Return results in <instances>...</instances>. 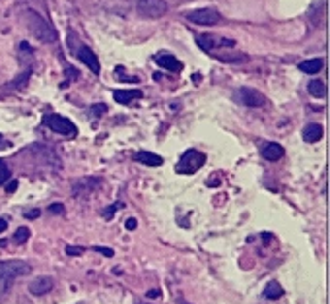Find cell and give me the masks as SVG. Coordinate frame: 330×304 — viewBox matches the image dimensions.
Segmentation results:
<instances>
[{"label":"cell","instance_id":"obj_25","mask_svg":"<svg viewBox=\"0 0 330 304\" xmlns=\"http://www.w3.org/2000/svg\"><path fill=\"white\" fill-rule=\"evenodd\" d=\"M94 250H98L101 252L103 256H107V258H113V250H109V248H101V246H94Z\"/></svg>","mask_w":330,"mask_h":304},{"label":"cell","instance_id":"obj_15","mask_svg":"<svg viewBox=\"0 0 330 304\" xmlns=\"http://www.w3.org/2000/svg\"><path fill=\"white\" fill-rule=\"evenodd\" d=\"M140 97H142V91H138V90H129V91L119 90V91L113 93V99H115L119 105H129L131 101H134V99H140Z\"/></svg>","mask_w":330,"mask_h":304},{"label":"cell","instance_id":"obj_1","mask_svg":"<svg viewBox=\"0 0 330 304\" xmlns=\"http://www.w3.org/2000/svg\"><path fill=\"white\" fill-rule=\"evenodd\" d=\"M24 20H26V26L33 33V37H37L41 43H55L57 41V31L53 30V26L45 18H41L37 12L26 10Z\"/></svg>","mask_w":330,"mask_h":304},{"label":"cell","instance_id":"obj_28","mask_svg":"<svg viewBox=\"0 0 330 304\" xmlns=\"http://www.w3.org/2000/svg\"><path fill=\"white\" fill-rule=\"evenodd\" d=\"M117 208H119V206H113V208H107V210H105V217H107V219H111V217H113V213L117 212Z\"/></svg>","mask_w":330,"mask_h":304},{"label":"cell","instance_id":"obj_17","mask_svg":"<svg viewBox=\"0 0 330 304\" xmlns=\"http://www.w3.org/2000/svg\"><path fill=\"white\" fill-rule=\"evenodd\" d=\"M299 70L305 74H319L323 70V61L321 59H311V61H303L299 64Z\"/></svg>","mask_w":330,"mask_h":304},{"label":"cell","instance_id":"obj_5","mask_svg":"<svg viewBox=\"0 0 330 304\" xmlns=\"http://www.w3.org/2000/svg\"><path fill=\"white\" fill-rule=\"evenodd\" d=\"M200 49H204L206 53H214L216 49H233L235 47V41L231 39H226V37H218V35H200L197 39Z\"/></svg>","mask_w":330,"mask_h":304},{"label":"cell","instance_id":"obj_22","mask_svg":"<svg viewBox=\"0 0 330 304\" xmlns=\"http://www.w3.org/2000/svg\"><path fill=\"white\" fill-rule=\"evenodd\" d=\"M49 213L65 215V206H63V204H51V206H49Z\"/></svg>","mask_w":330,"mask_h":304},{"label":"cell","instance_id":"obj_31","mask_svg":"<svg viewBox=\"0 0 330 304\" xmlns=\"http://www.w3.org/2000/svg\"><path fill=\"white\" fill-rule=\"evenodd\" d=\"M39 210H33V212H28L26 213V217H28V219H37V217H39Z\"/></svg>","mask_w":330,"mask_h":304},{"label":"cell","instance_id":"obj_10","mask_svg":"<svg viewBox=\"0 0 330 304\" xmlns=\"http://www.w3.org/2000/svg\"><path fill=\"white\" fill-rule=\"evenodd\" d=\"M53 279L47 277V275H41V277H35L32 283H30V293L35 295V297H41V295H47L51 289H53Z\"/></svg>","mask_w":330,"mask_h":304},{"label":"cell","instance_id":"obj_3","mask_svg":"<svg viewBox=\"0 0 330 304\" xmlns=\"http://www.w3.org/2000/svg\"><path fill=\"white\" fill-rule=\"evenodd\" d=\"M45 124L53 132L68 136V138H76V134H78V128L74 126V122H70L66 117H61V115H49V117H45Z\"/></svg>","mask_w":330,"mask_h":304},{"label":"cell","instance_id":"obj_24","mask_svg":"<svg viewBox=\"0 0 330 304\" xmlns=\"http://www.w3.org/2000/svg\"><path fill=\"white\" fill-rule=\"evenodd\" d=\"M82 252H84V250H82L80 246H68V248H66V254H68V256H80Z\"/></svg>","mask_w":330,"mask_h":304},{"label":"cell","instance_id":"obj_29","mask_svg":"<svg viewBox=\"0 0 330 304\" xmlns=\"http://www.w3.org/2000/svg\"><path fill=\"white\" fill-rule=\"evenodd\" d=\"M162 293L158 291V289H152V291H148V299H158Z\"/></svg>","mask_w":330,"mask_h":304},{"label":"cell","instance_id":"obj_30","mask_svg":"<svg viewBox=\"0 0 330 304\" xmlns=\"http://www.w3.org/2000/svg\"><path fill=\"white\" fill-rule=\"evenodd\" d=\"M105 111H107L105 105H96V107H94V113H96V115H101V113H105Z\"/></svg>","mask_w":330,"mask_h":304},{"label":"cell","instance_id":"obj_11","mask_svg":"<svg viewBox=\"0 0 330 304\" xmlns=\"http://www.w3.org/2000/svg\"><path fill=\"white\" fill-rule=\"evenodd\" d=\"M134 161H138L142 165H148V167H160L164 163V159L158 153H150V152H138L134 155Z\"/></svg>","mask_w":330,"mask_h":304},{"label":"cell","instance_id":"obj_16","mask_svg":"<svg viewBox=\"0 0 330 304\" xmlns=\"http://www.w3.org/2000/svg\"><path fill=\"white\" fill-rule=\"evenodd\" d=\"M323 138V126L321 124H309L305 130H303V140L313 144V142H319Z\"/></svg>","mask_w":330,"mask_h":304},{"label":"cell","instance_id":"obj_23","mask_svg":"<svg viewBox=\"0 0 330 304\" xmlns=\"http://www.w3.org/2000/svg\"><path fill=\"white\" fill-rule=\"evenodd\" d=\"M28 78H30V70H28L26 74H22V78H20V80H16L12 86H14V88H22V86H26V84H28Z\"/></svg>","mask_w":330,"mask_h":304},{"label":"cell","instance_id":"obj_18","mask_svg":"<svg viewBox=\"0 0 330 304\" xmlns=\"http://www.w3.org/2000/svg\"><path fill=\"white\" fill-rule=\"evenodd\" d=\"M282 295H284V289L278 281H270L264 289V297L270 299V301H278V299H282Z\"/></svg>","mask_w":330,"mask_h":304},{"label":"cell","instance_id":"obj_7","mask_svg":"<svg viewBox=\"0 0 330 304\" xmlns=\"http://www.w3.org/2000/svg\"><path fill=\"white\" fill-rule=\"evenodd\" d=\"M189 22L198 24V26H216L220 22V12L214 8H202V10H193L187 14Z\"/></svg>","mask_w":330,"mask_h":304},{"label":"cell","instance_id":"obj_6","mask_svg":"<svg viewBox=\"0 0 330 304\" xmlns=\"http://www.w3.org/2000/svg\"><path fill=\"white\" fill-rule=\"evenodd\" d=\"M167 12V2L165 0H138V14L144 18H162Z\"/></svg>","mask_w":330,"mask_h":304},{"label":"cell","instance_id":"obj_14","mask_svg":"<svg viewBox=\"0 0 330 304\" xmlns=\"http://www.w3.org/2000/svg\"><path fill=\"white\" fill-rule=\"evenodd\" d=\"M263 155L266 161H280L282 159V155H284V148L280 146V144H266L263 148Z\"/></svg>","mask_w":330,"mask_h":304},{"label":"cell","instance_id":"obj_19","mask_svg":"<svg viewBox=\"0 0 330 304\" xmlns=\"http://www.w3.org/2000/svg\"><path fill=\"white\" fill-rule=\"evenodd\" d=\"M309 93H311L313 97H317V99H323V97H325V93H327V90H325V84H323L321 80H313V82L309 84Z\"/></svg>","mask_w":330,"mask_h":304},{"label":"cell","instance_id":"obj_20","mask_svg":"<svg viewBox=\"0 0 330 304\" xmlns=\"http://www.w3.org/2000/svg\"><path fill=\"white\" fill-rule=\"evenodd\" d=\"M28 239H30V229H26V227H20L16 231V235H14V241L18 244H24Z\"/></svg>","mask_w":330,"mask_h":304},{"label":"cell","instance_id":"obj_9","mask_svg":"<svg viewBox=\"0 0 330 304\" xmlns=\"http://www.w3.org/2000/svg\"><path fill=\"white\" fill-rule=\"evenodd\" d=\"M76 57L80 59V61L84 62L96 76H98L99 72H101V66H99V61H98V57H96V53L90 49V47H86V45H82L78 51H76Z\"/></svg>","mask_w":330,"mask_h":304},{"label":"cell","instance_id":"obj_4","mask_svg":"<svg viewBox=\"0 0 330 304\" xmlns=\"http://www.w3.org/2000/svg\"><path fill=\"white\" fill-rule=\"evenodd\" d=\"M32 272V266L22 260H10V262H0V279H14L22 277Z\"/></svg>","mask_w":330,"mask_h":304},{"label":"cell","instance_id":"obj_8","mask_svg":"<svg viewBox=\"0 0 330 304\" xmlns=\"http://www.w3.org/2000/svg\"><path fill=\"white\" fill-rule=\"evenodd\" d=\"M241 101L251 109H261V107H266V103H268V99L263 93L257 91V90H251V88L241 90Z\"/></svg>","mask_w":330,"mask_h":304},{"label":"cell","instance_id":"obj_26","mask_svg":"<svg viewBox=\"0 0 330 304\" xmlns=\"http://www.w3.org/2000/svg\"><path fill=\"white\" fill-rule=\"evenodd\" d=\"M125 227H127L129 231H134V229L138 227V221H136L134 217H131V219H127V223H125Z\"/></svg>","mask_w":330,"mask_h":304},{"label":"cell","instance_id":"obj_12","mask_svg":"<svg viewBox=\"0 0 330 304\" xmlns=\"http://www.w3.org/2000/svg\"><path fill=\"white\" fill-rule=\"evenodd\" d=\"M156 62H158V66H162L165 70H171V72H181L183 70V64L177 61L173 55H160L156 59Z\"/></svg>","mask_w":330,"mask_h":304},{"label":"cell","instance_id":"obj_13","mask_svg":"<svg viewBox=\"0 0 330 304\" xmlns=\"http://www.w3.org/2000/svg\"><path fill=\"white\" fill-rule=\"evenodd\" d=\"M99 179H82V181H78V182L74 184V194L78 196H84V194H88V192H92V190H96L99 186Z\"/></svg>","mask_w":330,"mask_h":304},{"label":"cell","instance_id":"obj_27","mask_svg":"<svg viewBox=\"0 0 330 304\" xmlns=\"http://www.w3.org/2000/svg\"><path fill=\"white\" fill-rule=\"evenodd\" d=\"M16 188H18V181H12V182L6 186V192L12 194V192H16Z\"/></svg>","mask_w":330,"mask_h":304},{"label":"cell","instance_id":"obj_32","mask_svg":"<svg viewBox=\"0 0 330 304\" xmlns=\"http://www.w3.org/2000/svg\"><path fill=\"white\" fill-rule=\"evenodd\" d=\"M8 229V221L6 219H0V233H4Z\"/></svg>","mask_w":330,"mask_h":304},{"label":"cell","instance_id":"obj_2","mask_svg":"<svg viewBox=\"0 0 330 304\" xmlns=\"http://www.w3.org/2000/svg\"><path fill=\"white\" fill-rule=\"evenodd\" d=\"M204 163H206V155L204 153L197 152V150H189V152L183 153V157L179 159L177 171L183 173V175H193V173H197Z\"/></svg>","mask_w":330,"mask_h":304},{"label":"cell","instance_id":"obj_21","mask_svg":"<svg viewBox=\"0 0 330 304\" xmlns=\"http://www.w3.org/2000/svg\"><path fill=\"white\" fill-rule=\"evenodd\" d=\"M8 179H10V169H8V165L0 159V184H4Z\"/></svg>","mask_w":330,"mask_h":304}]
</instances>
